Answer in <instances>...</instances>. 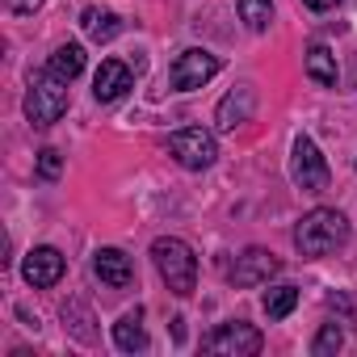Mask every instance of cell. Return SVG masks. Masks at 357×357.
I'll return each instance as SVG.
<instances>
[{
  "label": "cell",
  "mask_w": 357,
  "mask_h": 357,
  "mask_svg": "<svg viewBox=\"0 0 357 357\" xmlns=\"http://www.w3.org/2000/svg\"><path fill=\"white\" fill-rule=\"evenodd\" d=\"M303 5H307V9H315V13H328V9H336V5H340V0H303Z\"/></svg>",
  "instance_id": "22"
},
{
  "label": "cell",
  "mask_w": 357,
  "mask_h": 357,
  "mask_svg": "<svg viewBox=\"0 0 357 357\" xmlns=\"http://www.w3.org/2000/svg\"><path fill=\"white\" fill-rule=\"evenodd\" d=\"M236 9H240V22L252 34H265L269 22H273V0H236Z\"/></svg>",
  "instance_id": "17"
},
{
  "label": "cell",
  "mask_w": 357,
  "mask_h": 357,
  "mask_svg": "<svg viewBox=\"0 0 357 357\" xmlns=\"http://www.w3.org/2000/svg\"><path fill=\"white\" fill-rule=\"evenodd\" d=\"M261 344H265L261 328H252V324H244V319L219 324V328L202 340V349H206V353H215V357H257V353H261Z\"/></svg>",
  "instance_id": "6"
},
{
  "label": "cell",
  "mask_w": 357,
  "mask_h": 357,
  "mask_svg": "<svg viewBox=\"0 0 357 357\" xmlns=\"http://www.w3.org/2000/svg\"><path fill=\"white\" fill-rule=\"evenodd\" d=\"M168 155L181 164V168H190V172H202V168H211V164L219 160V143H215L211 130L185 126V130L168 135Z\"/></svg>",
  "instance_id": "5"
},
{
  "label": "cell",
  "mask_w": 357,
  "mask_h": 357,
  "mask_svg": "<svg viewBox=\"0 0 357 357\" xmlns=\"http://www.w3.org/2000/svg\"><path fill=\"white\" fill-rule=\"evenodd\" d=\"M80 30H84L93 43H109V38L122 34V17L109 13V9H84V13H80Z\"/></svg>",
  "instance_id": "15"
},
{
  "label": "cell",
  "mask_w": 357,
  "mask_h": 357,
  "mask_svg": "<svg viewBox=\"0 0 357 357\" xmlns=\"http://www.w3.org/2000/svg\"><path fill=\"white\" fill-rule=\"evenodd\" d=\"M43 72H51V76H59V80H68V84H72V80L84 72V47H80V43H63V47L47 59V68H43Z\"/></svg>",
  "instance_id": "16"
},
{
  "label": "cell",
  "mask_w": 357,
  "mask_h": 357,
  "mask_svg": "<svg viewBox=\"0 0 357 357\" xmlns=\"http://www.w3.org/2000/svg\"><path fill=\"white\" fill-rule=\"evenodd\" d=\"M130 84H135V76H130V68H126L122 59H101V68H97V76H93V97L109 105V101L126 97Z\"/></svg>",
  "instance_id": "11"
},
{
  "label": "cell",
  "mask_w": 357,
  "mask_h": 357,
  "mask_svg": "<svg viewBox=\"0 0 357 357\" xmlns=\"http://www.w3.org/2000/svg\"><path fill=\"white\" fill-rule=\"evenodd\" d=\"M252 109H257V93H252L248 84H240V89H231V93L219 101L215 122H219V130H236V126H244V122L252 118Z\"/></svg>",
  "instance_id": "12"
},
{
  "label": "cell",
  "mask_w": 357,
  "mask_h": 357,
  "mask_svg": "<svg viewBox=\"0 0 357 357\" xmlns=\"http://www.w3.org/2000/svg\"><path fill=\"white\" fill-rule=\"evenodd\" d=\"M340 349H344V328L328 319V324L315 332V340H311V353H315V357H336Z\"/></svg>",
  "instance_id": "19"
},
{
  "label": "cell",
  "mask_w": 357,
  "mask_h": 357,
  "mask_svg": "<svg viewBox=\"0 0 357 357\" xmlns=\"http://www.w3.org/2000/svg\"><path fill=\"white\" fill-rule=\"evenodd\" d=\"M303 68H307V76L319 84V89H336V80H340V68H336V55L324 47V43H315L311 51H307V59H303Z\"/></svg>",
  "instance_id": "13"
},
{
  "label": "cell",
  "mask_w": 357,
  "mask_h": 357,
  "mask_svg": "<svg viewBox=\"0 0 357 357\" xmlns=\"http://www.w3.org/2000/svg\"><path fill=\"white\" fill-rule=\"evenodd\" d=\"M278 269H282V261H278L269 248H248V252L236 257V265H231V282H236V286H265Z\"/></svg>",
  "instance_id": "9"
},
{
  "label": "cell",
  "mask_w": 357,
  "mask_h": 357,
  "mask_svg": "<svg viewBox=\"0 0 357 357\" xmlns=\"http://www.w3.org/2000/svg\"><path fill=\"white\" fill-rule=\"evenodd\" d=\"M63 114H68V80L43 72L26 93V118L34 126H55Z\"/></svg>",
  "instance_id": "3"
},
{
  "label": "cell",
  "mask_w": 357,
  "mask_h": 357,
  "mask_svg": "<svg viewBox=\"0 0 357 357\" xmlns=\"http://www.w3.org/2000/svg\"><path fill=\"white\" fill-rule=\"evenodd\" d=\"M114 344L122 353H143L147 349V328H143V311H126L118 324H114Z\"/></svg>",
  "instance_id": "14"
},
{
  "label": "cell",
  "mask_w": 357,
  "mask_h": 357,
  "mask_svg": "<svg viewBox=\"0 0 357 357\" xmlns=\"http://www.w3.org/2000/svg\"><path fill=\"white\" fill-rule=\"evenodd\" d=\"M151 261H155V269H160V278L168 282L172 294L190 298V294L198 290V257H194V248H190L185 240L160 236V240L151 244Z\"/></svg>",
  "instance_id": "2"
},
{
  "label": "cell",
  "mask_w": 357,
  "mask_h": 357,
  "mask_svg": "<svg viewBox=\"0 0 357 357\" xmlns=\"http://www.w3.org/2000/svg\"><path fill=\"white\" fill-rule=\"evenodd\" d=\"M93 273H97L101 286H109V290H126V286L135 282V265H130V257H126L122 248H97V252H93Z\"/></svg>",
  "instance_id": "10"
},
{
  "label": "cell",
  "mask_w": 357,
  "mask_h": 357,
  "mask_svg": "<svg viewBox=\"0 0 357 357\" xmlns=\"http://www.w3.org/2000/svg\"><path fill=\"white\" fill-rule=\"evenodd\" d=\"M344 240H349V219H344L340 211H328V206H315V211L303 215L298 227H294V248H298L307 261L336 252Z\"/></svg>",
  "instance_id": "1"
},
{
  "label": "cell",
  "mask_w": 357,
  "mask_h": 357,
  "mask_svg": "<svg viewBox=\"0 0 357 357\" xmlns=\"http://www.w3.org/2000/svg\"><path fill=\"white\" fill-rule=\"evenodd\" d=\"M59 172H63V155L55 147H43L38 151V176H43V181H55Z\"/></svg>",
  "instance_id": "20"
},
{
  "label": "cell",
  "mask_w": 357,
  "mask_h": 357,
  "mask_svg": "<svg viewBox=\"0 0 357 357\" xmlns=\"http://www.w3.org/2000/svg\"><path fill=\"white\" fill-rule=\"evenodd\" d=\"M63 269H68V261H63V252H59V248H51V244L30 248V252H26V261H22V278H26L34 290L55 286V282L63 278Z\"/></svg>",
  "instance_id": "8"
},
{
  "label": "cell",
  "mask_w": 357,
  "mask_h": 357,
  "mask_svg": "<svg viewBox=\"0 0 357 357\" xmlns=\"http://www.w3.org/2000/svg\"><path fill=\"white\" fill-rule=\"evenodd\" d=\"M265 315L269 319H286L294 307H298V286H273V290H265Z\"/></svg>",
  "instance_id": "18"
},
{
  "label": "cell",
  "mask_w": 357,
  "mask_h": 357,
  "mask_svg": "<svg viewBox=\"0 0 357 357\" xmlns=\"http://www.w3.org/2000/svg\"><path fill=\"white\" fill-rule=\"evenodd\" d=\"M9 5V13H17V17H30V13H38L47 0H5Z\"/></svg>",
  "instance_id": "21"
},
{
  "label": "cell",
  "mask_w": 357,
  "mask_h": 357,
  "mask_svg": "<svg viewBox=\"0 0 357 357\" xmlns=\"http://www.w3.org/2000/svg\"><path fill=\"white\" fill-rule=\"evenodd\" d=\"M215 76H219V55H211L206 47H190V51H181V55L172 59V68H168L172 89H181V93H194V89L211 84Z\"/></svg>",
  "instance_id": "7"
},
{
  "label": "cell",
  "mask_w": 357,
  "mask_h": 357,
  "mask_svg": "<svg viewBox=\"0 0 357 357\" xmlns=\"http://www.w3.org/2000/svg\"><path fill=\"white\" fill-rule=\"evenodd\" d=\"M328 160H324V151L315 147V139H307V135H298L294 139V151H290V181L303 190V194H324L328 190Z\"/></svg>",
  "instance_id": "4"
}]
</instances>
